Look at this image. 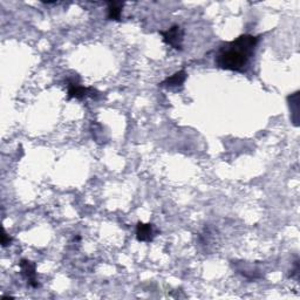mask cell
I'll list each match as a JSON object with an SVG mask.
<instances>
[{
	"label": "cell",
	"mask_w": 300,
	"mask_h": 300,
	"mask_svg": "<svg viewBox=\"0 0 300 300\" xmlns=\"http://www.w3.org/2000/svg\"><path fill=\"white\" fill-rule=\"evenodd\" d=\"M186 73L185 71H180L175 73V74L170 76V78L165 79L163 82L161 83L162 87H180L182 84L184 83V81L186 80Z\"/></svg>",
	"instance_id": "cell-6"
},
{
	"label": "cell",
	"mask_w": 300,
	"mask_h": 300,
	"mask_svg": "<svg viewBox=\"0 0 300 300\" xmlns=\"http://www.w3.org/2000/svg\"><path fill=\"white\" fill-rule=\"evenodd\" d=\"M108 5V15L107 18L109 20H115V22H120L121 14H122L123 4L117 3V2H109L107 3Z\"/></svg>",
	"instance_id": "cell-7"
},
{
	"label": "cell",
	"mask_w": 300,
	"mask_h": 300,
	"mask_svg": "<svg viewBox=\"0 0 300 300\" xmlns=\"http://www.w3.org/2000/svg\"><path fill=\"white\" fill-rule=\"evenodd\" d=\"M11 242H12V238L9 236V234H7L5 231H4V233H3V238H2V245L5 247V246H7L9 244H11Z\"/></svg>",
	"instance_id": "cell-8"
},
{
	"label": "cell",
	"mask_w": 300,
	"mask_h": 300,
	"mask_svg": "<svg viewBox=\"0 0 300 300\" xmlns=\"http://www.w3.org/2000/svg\"><path fill=\"white\" fill-rule=\"evenodd\" d=\"M155 232H154L153 224H145V223H137L136 226V238L140 242H152Z\"/></svg>",
	"instance_id": "cell-5"
},
{
	"label": "cell",
	"mask_w": 300,
	"mask_h": 300,
	"mask_svg": "<svg viewBox=\"0 0 300 300\" xmlns=\"http://www.w3.org/2000/svg\"><path fill=\"white\" fill-rule=\"evenodd\" d=\"M20 269H22V274L25 277L27 283L30 284V286L34 287H39V283L38 279H36V270H35V264L32 263L27 259H22L19 263Z\"/></svg>",
	"instance_id": "cell-4"
},
{
	"label": "cell",
	"mask_w": 300,
	"mask_h": 300,
	"mask_svg": "<svg viewBox=\"0 0 300 300\" xmlns=\"http://www.w3.org/2000/svg\"><path fill=\"white\" fill-rule=\"evenodd\" d=\"M96 91L93 88H87L83 86H80L78 82L75 81H70L68 82V99H84L87 96H92L94 97L96 95Z\"/></svg>",
	"instance_id": "cell-3"
},
{
	"label": "cell",
	"mask_w": 300,
	"mask_h": 300,
	"mask_svg": "<svg viewBox=\"0 0 300 300\" xmlns=\"http://www.w3.org/2000/svg\"><path fill=\"white\" fill-rule=\"evenodd\" d=\"M259 36L251 34L239 35L230 42L223 44L216 54L215 62L222 70L245 72L250 60L254 55Z\"/></svg>",
	"instance_id": "cell-1"
},
{
	"label": "cell",
	"mask_w": 300,
	"mask_h": 300,
	"mask_svg": "<svg viewBox=\"0 0 300 300\" xmlns=\"http://www.w3.org/2000/svg\"><path fill=\"white\" fill-rule=\"evenodd\" d=\"M160 34L162 35L163 41L175 48L176 51L183 50V40H184V31L183 28L178 25H174L167 31H161Z\"/></svg>",
	"instance_id": "cell-2"
}]
</instances>
